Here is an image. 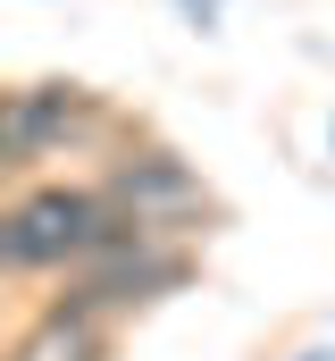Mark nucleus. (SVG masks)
<instances>
[{"instance_id":"obj_1","label":"nucleus","mask_w":335,"mask_h":361,"mask_svg":"<svg viewBox=\"0 0 335 361\" xmlns=\"http://www.w3.org/2000/svg\"><path fill=\"white\" fill-rule=\"evenodd\" d=\"M126 219L109 210V193H34L25 210H8L0 219V235H8V269H59V261H92L109 235H118Z\"/></svg>"},{"instance_id":"obj_2","label":"nucleus","mask_w":335,"mask_h":361,"mask_svg":"<svg viewBox=\"0 0 335 361\" xmlns=\"http://www.w3.org/2000/svg\"><path fill=\"white\" fill-rule=\"evenodd\" d=\"M68 126H84V92L68 85H42V92H8L0 101V169H25L42 160Z\"/></svg>"},{"instance_id":"obj_3","label":"nucleus","mask_w":335,"mask_h":361,"mask_svg":"<svg viewBox=\"0 0 335 361\" xmlns=\"http://www.w3.org/2000/svg\"><path fill=\"white\" fill-rule=\"evenodd\" d=\"M193 202H201V185L184 177L176 160H160V152L134 160V169H118V185H109V210L134 219V227H160L168 210H193Z\"/></svg>"},{"instance_id":"obj_4","label":"nucleus","mask_w":335,"mask_h":361,"mask_svg":"<svg viewBox=\"0 0 335 361\" xmlns=\"http://www.w3.org/2000/svg\"><path fill=\"white\" fill-rule=\"evenodd\" d=\"M8 361H101V336H92L84 311H51V319H42Z\"/></svg>"},{"instance_id":"obj_5","label":"nucleus","mask_w":335,"mask_h":361,"mask_svg":"<svg viewBox=\"0 0 335 361\" xmlns=\"http://www.w3.org/2000/svg\"><path fill=\"white\" fill-rule=\"evenodd\" d=\"M0 261H8V235H0Z\"/></svg>"}]
</instances>
